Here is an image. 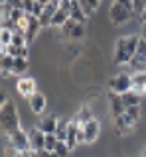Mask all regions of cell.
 I'll list each match as a JSON object with an SVG mask.
<instances>
[{"instance_id":"cell-1","label":"cell","mask_w":146,"mask_h":157,"mask_svg":"<svg viewBox=\"0 0 146 157\" xmlns=\"http://www.w3.org/2000/svg\"><path fill=\"white\" fill-rule=\"evenodd\" d=\"M140 36H123L115 41V65H128L138 47Z\"/></svg>"},{"instance_id":"cell-2","label":"cell","mask_w":146,"mask_h":157,"mask_svg":"<svg viewBox=\"0 0 146 157\" xmlns=\"http://www.w3.org/2000/svg\"><path fill=\"white\" fill-rule=\"evenodd\" d=\"M16 130H20V116H18L16 104L12 100H8L0 108V132H4L8 136Z\"/></svg>"},{"instance_id":"cell-3","label":"cell","mask_w":146,"mask_h":157,"mask_svg":"<svg viewBox=\"0 0 146 157\" xmlns=\"http://www.w3.org/2000/svg\"><path fill=\"white\" fill-rule=\"evenodd\" d=\"M109 90L113 94H124V92L132 90V75L120 73V75H115L113 78H109Z\"/></svg>"},{"instance_id":"cell-4","label":"cell","mask_w":146,"mask_h":157,"mask_svg":"<svg viewBox=\"0 0 146 157\" xmlns=\"http://www.w3.org/2000/svg\"><path fill=\"white\" fill-rule=\"evenodd\" d=\"M134 14H136L134 10L126 8V6H123V4H119V2H113V4H111V8H109L111 22H113L115 26H123V24H126L128 20H132Z\"/></svg>"},{"instance_id":"cell-5","label":"cell","mask_w":146,"mask_h":157,"mask_svg":"<svg viewBox=\"0 0 146 157\" xmlns=\"http://www.w3.org/2000/svg\"><path fill=\"white\" fill-rule=\"evenodd\" d=\"M8 141H10V147L18 151V153H24V151H30V137L28 134L22 130H16L12 134H8Z\"/></svg>"},{"instance_id":"cell-6","label":"cell","mask_w":146,"mask_h":157,"mask_svg":"<svg viewBox=\"0 0 146 157\" xmlns=\"http://www.w3.org/2000/svg\"><path fill=\"white\" fill-rule=\"evenodd\" d=\"M128 65L132 67L134 73H142V71H146V41H144L142 37H140L138 47H136V53H134V57L130 59Z\"/></svg>"},{"instance_id":"cell-7","label":"cell","mask_w":146,"mask_h":157,"mask_svg":"<svg viewBox=\"0 0 146 157\" xmlns=\"http://www.w3.org/2000/svg\"><path fill=\"white\" fill-rule=\"evenodd\" d=\"M61 29H63V33H65L69 39H81L83 37V24H79V22H75L73 18H69L65 24L61 26Z\"/></svg>"},{"instance_id":"cell-8","label":"cell","mask_w":146,"mask_h":157,"mask_svg":"<svg viewBox=\"0 0 146 157\" xmlns=\"http://www.w3.org/2000/svg\"><path fill=\"white\" fill-rule=\"evenodd\" d=\"M57 122L59 120L55 118V114H42V118H40V122H38L36 128H40L43 134H55Z\"/></svg>"},{"instance_id":"cell-9","label":"cell","mask_w":146,"mask_h":157,"mask_svg":"<svg viewBox=\"0 0 146 157\" xmlns=\"http://www.w3.org/2000/svg\"><path fill=\"white\" fill-rule=\"evenodd\" d=\"M28 137H30V149L32 151L43 149V145H46V134H43L40 128H34L32 132H28Z\"/></svg>"},{"instance_id":"cell-10","label":"cell","mask_w":146,"mask_h":157,"mask_svg":"<svg viewBox=\"0 0 146 157\" xmlns=\"http://www.w3.org/2000/svg\"><path fill=\"white\" fill-rule=\"evenodd\" d=\"M83 128V134H85V144H93V141H97V137H99L101 134V124L97 120H91L87 122V124L81 126Z\"/></svg>"},{"instance_id":"cell-11","label":"cell","mask_w":146,"mask_h":157,"mask_svg":"<svg viewBox=\"0 0 146 157\" xmlns=\"http://www.w3.org/2000/svg\"><path fill=\"white\" fill-rule=\"evenodd\" d=\"M28 16V26H26V37H28V43L34 41L38 36V32L42 29V24H40V18L34 16V14H26Z\"/></svg>"},{"instance_id":"cell-12","label":"cell","mask_w":146,"mask_h":157,"mask_svg":"<svg viewBox=\"0 0 146 157\" xmlns=\"http://www.w3.org/2000/svg\"><path fill=\"white\" fill-rule=\"evenodd\" d=\"M16 88H18V92H20L22 96H28V98H30L34 92H38L36 90V81L30 78V77L20 78V81H18V85H16Z\"/></svg>"},{"instance_id":"cell-13","label":"cell","mask_w":146,"mask_h":157,"mask_svg":"<svg viewBox=\"0 0 146 157\" xmlns=\"http://www.w3.org/2000/svg\"><path fill=\"white\" fill-rule=\"evenodd\" d=\"M28 102H30V108H32L34 114H43V110H46V96L42 92H34L28 98Z\"/></svg>"},{"instance_id":"cell-14","label":"cell","mask_w":146,"mask_h":157,"mask_svg":"<svg viewBox=\"0 0 146 157\" xmlns=\"http://www.w3.org/2000/svg\"><path fill=\"white\" fill-rule=\"evenodd\" d=\"M59 8V4L57 2H51L47 4V6H43L42 10V16H40V24H42V28H46V26H51V18H53V14H55V10Z\"/></svg>"},{"instance_id":"cell-15","label":"cell","mask_w":146,"mask_h":157,"mask_svg":"<svg viewBox=\"0 0 146 157\" xmlns=\"http://www.w3.org/2000/svg\"><path fill=\"white\" fill-rule=\"evenodd\" d=\"M69 18H73L75 22H79V24H85L87 14H85V10L81 8L79 0H71V6H69Z\"/></svg>"},{"instance_id":"cell-16","label":"cell","mask_w":146,"mask_h":157,"mask_svg":"<svg viewBox=\"0 0 146 157\" xmlns=\"http://www.w3.org/2000/svg\"><path fill=\"white\" fill-rule=\"evenodd\" d=\"M132 90L138 92L140 96L146 94V71H142V73H132Z\"/></svg>"},{"instance_id":"cell-17","label":"cell","mask_w":146,"mask_h":157,"mask_svg":"<svg viewBox=\"0 0 146 157\" xmlns=\"http://www.w3.org/2000/svg\"><path fill=\"white\" fill-rule=\"evenodd\" d=\"M115 130L119 132V134H130V132L134 130V126H130V122L126 120V116L120 114V116L115 118Z\"/></svg>"},{"instance_id":"cell-18","label":"cell","mask_w":146,"mask_h":157,"mask_svg":"<svg viewBox=\"0 0 146 157\" xmlns=\"http://www.w3.org/2000/svg\"><path fill=\"white\" fill-rule=\"evenodd\" d=\"M14 69V57L8 53H0V73L2 75H10Z\"/></svg>"},{"instance_id":"cell-19","label":"cell","mask_w":146,"mask_h":157,"mask_svg":"<svg viewBox=\"0 0 146 157\" xmlns=\"http://www.w3.org/2000/svg\"><path fill=\"white\" fill-rule=\"evenodd\" d=\"M140 96L138 92H134V90H128V92H124V94H120V100H123V104L126 108H130V106H140Z\"/></svg>"},{"instance_id":"cell-20","label":"cell","mask_w":146,"mask_h":157,"mask_svg":"<svg viewBox=\"0 0 146 157\" xmlns=\"http://www.w3.org/2000/svg\"><path fill=\"white\" fill-rule=\"evenodd\" d=\"M126 106L123 104V100H120V94H111V112H113V116H120L124 114Z\"/></svg>"},{"instance_id":"cell-21","label":"cell","mask_w":146,"mask_h":157,"mask_svg":"<svg viewBox=\"0 0 146 157\" xmlns=\"http://www.w3.org/2000/svg\"><path fill=\"white\" fill-rule=\"evenodd\" d=\"M73 120L77 122L79 126H83V124H87V122H91V120H95L93 118V110H91L89 106H83L79 112H77V116L73 118Z\"/></svg>"},{"instance_id":"cell-22","label":"cell","mask_w":146,"mask_h":157,"mask_svg":"<svg viewBox=\"0 0 146 157\" xmlns=\"http://www.w3.org/2000/svg\"><path fill=\"white\" fill-rule=\"evenodd\" d=\"M69 20V12L67 10H61V8H57L55 10V14H53V18H51V26L53 28H61L63 24Z\"/></svg>"},{"instance_id":"cell-23","label":"cell","mask_w":146,"mask_h":157,"mask_svg":"<svg viewBox=\"0 0 146 157\" xmlns=\"http://www.w3.org/2000/svg\"><path fill=\"white\" fill-rule=\"evenodd\" d=\"M67 132H69V120H59L57 122V128H55V137L59 141H65Z\"/></svg>"},{"instance_id":"cell-24","label":"cell","mask_w":146,"mask_h":157,"mask_svg":"<svg viewBox=\"0 0 146 157\" xmlns=\"http://www.w3.org/2000/svg\"><path fill=\"white\" fill-rule=\"evenodd\" d=\"M124 116H126V120L130 122V126H136V124H138V120H140V106L126 108V110H124Z\"/></svg>"},{"instance_id":"cell-25","label":"cell","mask_w":146,"mask_h":157,"mask_svg":"<svg viewBox=\"0 0 146 157\" xmlns=\"http://www.w3.org/2000/svg\"><path fill=\"white\" fill-rule=\"evenodd\" d=\"M26 71H28V59L26 57H16V59H14L12 73H14V75H24Z\"/></svg>"},{"instance_id":"cell-26","label":"cell","mask_w":146,"mask_h":157,"mask_svg":"<svg viewBox=\"0 0 146 157\" xmlns=\"http://www.w3.org/2000/svg\"><path fill=\"white\" fill-rule=\"evenodd\" d=\"M4 51L8 53V55H12L14 59L16 57H26L28 59V47H18V45H6V49H4Z\"/></svg>"},{"instance_id":"cell-27","label":"cell","mask_w":146,"mask_h":157,"mask_svg":"<svg viewBox=\"0 0 146 157\" xmlns=\"http://www.w3.org/2000/svg\"><path fill=\"white\" fill-rule=\"evenodd\" d=\"M57 137L55 134H46V145H43V149H47V151H55V147H57Z\"/></svg>"},{"instance_id":"cell-28","label":"cell","mask_w":146,"mask_h":157,"mask_svg":"<svg viewBox=\"0 0 146 157\" xmlns=\"http://www.w3.org/2000/svg\"><path fill=\"white\" fill-rule=\"evenodd\" d=\"M0 43H2V45H10L12 43V29L0 28Z\"/></svg>"},{"instance_id":"cell-29","label":"cell","mask_w":146,"mask_h":157,"mask_svg":"<svg viewBox=\"0 0 146 157\" xmlns=\"http://www.w3.org/2000/svg\"><path fill=\"white\" fill-rule=\"evenodd\" d=\"M55 151H57V153H59L61 157H69V153H71L69 145H67L65 141H57V147H55Z\"/></svg>"},{"instance_id":"cell-30","label":"cell","mask_w":146,"mask_h":157,"mask_svg":"<svg viewBox=\"0 0 146 157\" xmlns=\"http://www.w3.org/2000/svg\"><path fill=\"white\" fill-rule=\"evenodd\" d=\"M42 10H43V4L36 0V2H34V8H32V14H34V16H38V18H40V16H42Z\"/></svg>"},{"instance_id":"cell-31","label":"cell","mask_w":146,"mask_h":157,"mask_svg":"<svg viewBox=\"0 0 146 157\" xmlns=\"http://www.w3.org/2000/svg\"><path fill=\"white\" fill-rule=\"evenodd\" d=\"M144 6H146V0H134V12H136V14L142 12Z\"/></svg>"},{"instance_id":"cell-32","label":"cell","mask_w":146,"mask_h":157,"mask_svg":"<svg viewBox=\"0 0 146 157\" xmlns=\"http://www.w3.org/2000/svg\"><path fill=\"white\" fill-rule=\"evenodd\" d=\"M115 2L123 4V6H126V8H130V10H134V0H115Z\"/></svg>"},{"instance_id":"cell-33","label":"cell","mask_w":146,"mask_h":157,"mask_svg":"<svg viewBox=\"0 0 146 157\" xmlns=\"http://www.w3.org/2000/svg\"><path fill=\"white\" fill-rule=\"evenodd\" d=\"M6 102H8V96H6V92H4L2 88H0V108L6 104Z\"/></svg>"},{"instance_id":"cell-34","label":"cell","mask_w":146,"mask_h":157,"mask_svg":"<svg viewBox=\"0 0 146 157\" xmlns=\"http://www.w3.org/2000/svg\"><path fill=\"white\" fill-rule=\"evenodd\" d=\"M16 157H34V155H32V149H30V151H24V153H18Z\"/></svg>"},{"instance_id":"cell-35","label":"cell","mask_w":146,"mask_h":157,"mask_svg":"<svg viewBox=\"0 0 146 157\" xmlns=\"http://www.w3.org/2000/svg\"><path fill=\"white\" fill-rule=\"evenodd\" d=\"M138 16H140V20H142V24H144V22H146V6L142 8V12H140Z\"/></svg>"},{"instance_id":"cell-36","label":"cell","mask_w":146,"mask_h":157,"mask_svg":"<svg viewBox=\"0 0 146 157\" xmlns=\"http://www.w3.org/2000/svg\"><path fill=\"white\" fill-rule=\"evenodd\" d=\"M140 37H142V39H144V41H146V22L142 24V36H140Z\"/></svg>"},{"instance_id":"cell-37","label":"cell","mask_w":146,"mask_h":157,"mask_svg":"<svg viewBox=\"0 0 146 157\" xmlns=\"http://www.w3.org/2000/svg\"><path fill=\"white\" fill-rule=\"evenodd\" d=\"M50 157H61V155L57 153V151H50Z\"/></svg>"},{"instance_id":"cell-38","label":"cell","mask_w":146,"mask_h":157,"mask_svg":"<svg viewBox=\"0 0 146 157\" xmlns=\"http://www.w3.org/2000/svg\"><path fill=\"white\" fill-rule=\"evenodd\" d=\"M38 2H42V4H43V6H47V4H50V2H51V0H38Z\"/></svg>"},{"instance_id":"cell-39","label":"cell","mask_w":146,"mask_h":157,"mask_svg":"<svg viewBox=\"0 0 146 157\" xmlns=\"http://www.w3.org/2000/svg\"><path fill=\"white\" fill-rule=\"evenodd\" d=\"M53 2H57V4H59V2H61V0H53Z\"/></svg>"},{"instance_id":"cell-40","label":"cell","mask_w":146,"mask_h":157,"mask_svg":"<svg viewBox=\"0 0 146 157\" xmlns=\"http://www.w3.org/2000/svg\"><path fill=\"white\" fill-rule=\"evenodd\" d=\"M142 157H146V149H144V153H142Z\"/></svg>"}]
</instances>
